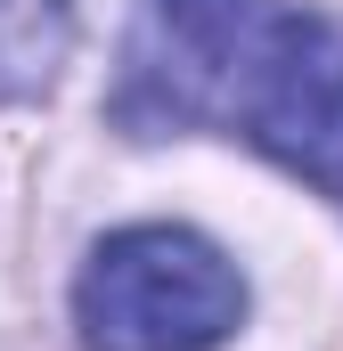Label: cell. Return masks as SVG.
<instances>
[{
  "label": "cell",
  "mask_w": 343,
  "mask_h": 351,
  "mask_svg": "<svg viewBox=\"0 0 343 351\" xmlns=\"http://www.w3.org/2000/svg\"><path fill=\"white\" fill-rule=\"evenodd\" d=\"M237 319H246L237 262L180 221L115 229L74 286L82 351H213L237 335Z\"/></svg>",
  "instance_id": "7a4b0ae2"
},
{
  "label": "cell",
  "mask_w": 343,
  "mask_h": 351,
  "mask_svg": "<svg viewBox=\"0 0 343 351\" xmlns=\"http://www.w3.org/2000/svg\"><path fill=\"white\" fill-rule=\"evenodd\" d=\"M115 123L139 139L221 123L343 204V16L294 0H147Z\"/></svg>",
  "instance_id": "6da1fadb"
},
{
  "label": "cell",
  "mask_w": 343,
  "mask_h": 351,
  "mask_svg": "<svg viewBox=\"0 0 343 351\" xmlns=\"http://www.w3.org/2000/svg\"><path fill=\"white\" fill-rule=\"evenodd\" d=\"M58 41H66V8L58 0H0V98L49 82Z\"/></svg>",
  "instance_id": "3957f363"
}]
</instances>
